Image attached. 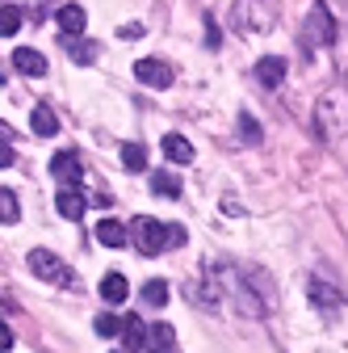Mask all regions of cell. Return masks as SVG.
<instances>
[{"mask_svg": "<svg viewBox=\"0 0 348 353\" xmlns=\"http://www.w3.org/2000/svg\"><path fill=\"white\" fill-rule=\"evenodd\" d=\"M273 21H277L273 0H235V9H231V26L243 34H265Z\"/></svg>", "mask_w": 348, "mask_h": 353, "instance_id": "1", "label": "cell"}, {"mask_svg": "<svg viewBox=\"0 0 348 353\" xmlns=\"http://www.w3.org/2000/svg\"><path fill=\"white\" fill-rule=\"evenodd\" d=\"M164 228H168V223H160V219H151V214H143V219H135V223H130V232H135V244H139L143 256H155V252L168 248Z\"/></svg>", "mask_w": 348, "mask_h": 353, "instance_id": "2", "label": "cell"}, {"mask_svg": "<svg viewBox=\"0 0 348 353\" xmlns=\"http://www.w3.org/2000/svg\"><path fill=\"white\" fill-rule=\"evenodd\" d=\"M30 270H34V278L55 282V286H67V282H72V270H67L55 252H47V248H34V252H30Z\"/></svg>", "mask_w": 348, "mask_h": 353, "instance_id": "3", "label": "cell"}, {"mask_svg": "<svg viewBox=\"0 0 348 353\" xmlns=\"http://www.w3.org/2000/svg\"><path fill=\"white\" fill-rule=\"evenodd\" d=\"M302 42H315V47H331V42H336V21H331V13H327L323 0H315V5H311V21H307Z\"/></svg>", "mask_w": 348, "mask_h": 353, "instance_id": "4", "label": "cell"}, {"mask_svg": "<svg viewBox=\"0 0 348 353\" xmlns=\"http://www.w3.org/2000/svg\"><path fill=\"white\" fill-rule=\"evenodd\" d=\"M135 76H139V84L168 88V84H172V63H164V59H139V63H135Z\"/></svg>", "mask_w": 348, "mask_h": 353, "instance_id": "5", "label": "cell"}, {"mask_svg": "<svg viewBox=\"0 0 348 353\" xmlns=\"http://www.w3.org/2000/svg\"><path fill=\"white\" fill-rule=\"evenodd\" d=\"M51 172H55V181H59V185H80L84 164H80L76 152H59V156L51 160Z\"/></svg>", "mask_w": 348, "mask_h": 353, "instance_id": "6", "label": "cell"}, {"mask_svg": "<svg viewBox=\"0 0 348 353\" xmlns=\"http://www.w3.org/2000/svg\"><path fill=\"white\" fill-rule=\"evenodd\" d=\"M84 206H89V198H84V190H80V185H63V190L55 194V210H59L63 219H72V223L84 214Z\"/></svg>", "mask_w": 348, "mask_h": 353, "instance_id": "7", "label": "cell"}, {"mask_svg": "<svg viewBox=\"0 0 348 353\" xmlns=\"http://www.w3.org/2000/svg\"><path fill=\"white\" fill-rule=\"evenodd\" d=\"M13 68L21 76H47V59H42L38 51H30V47H17L13 51Z\"/></svg>", "mask_w": 348, "mask_h": 353, "instance_id": "8", "label": "cell"}, {"mask_svg": "<svg viewBox=\"0 0 348 353\" xmlns=\"http://www.w3.org/2000/svg\"><path fill=\"white\" fill-rule=\"evenodd\" d=\"M118 332H122V353H130V349H139V345L147 341V324H143L139 316H126Z\"/></svg>", "mask_w": 348, "mask_h": 353, "instance_id": "9", "label": "cell"}, {"mask_svg": "<svg viewBox=\"0 0 348 353\" xmlns=\"http://www.w3.org/2000/svg\"><path fill=\"white\" fill-rule=\"evenodd\" d=\"M256 80L265 84V88H277V84L285 80V59H277V55L260 59V63H256Z\"/></svg>", "mask_w": 348, "mask_h": 353, "instance_id": "10", "label": "cell"}, {"mask_svg": "<svg viewBox=\"0 0 348 353\" xmlns=\"http://www.w3.org/2000/svg\"><path fill=\"white\" fill-rule=\"evenodd\" d=\"M126 294H130V286H126L122 274H105V278H101V299H105V307H122Z\"/></svg>", "mask_w": 348, "mask_h": 353, "instance_id": "11", "label": "cell"}, {"mask_svg": "<svg viewBox=\"0 0 348 353\" xmlns=\"http://www.w3.org/2000/svg\"><path fill=\"white\" fill-rule=\"evenodd\" d=\"M143 345H151V353H177V332H172V324H155L147 328Z\"/></svg>", "mask_w": 348, "mask_h": 353, "instance_id": "12", "label": "cell"}, {"mask_svg": "<svg viewBox=\"0 0 348 353\" xmlns=\"http://www.w3.org/2000/svg\"><path fill=\"white\" fill-rule=\"evenodd\" d=\"M30 126L38 130L42 139L59 135V118H55V110H51V105H34V114H30Z\"/></svg>", "mask_w": 348, "mask_h": 353, "instance_id": "13", "label": "cell"}, {"mask_svg": "<svg viewBox=\"0 0 348 353\" xmlns=\"http://www.w3.org/2000/svg\"><path fill=\"white\" fill-rule=\"evenodd\" d=\"M164 156L172 164H193V143L185 135H164Z\"/></svg>", "mask_w": 348, "mask_h": 353, "instance_id": "14", "label": "cell"}, {"mask_svg": "<svg viewBox=\"0 0 348 353\" xmlns=\"http://www.w3.org/2000/svg\"><path fill=\"white\" fill-rule=\"evenodd\" d=\"M97 240H101L105 248H122L130 236H126V228L118 223V219H101V223H97Z\"/></svg>", "mask_w": 348, "mask_h": 353, "instance_id": "15", "label": "cell"}, {"mask_svg": "<svg viewBox=\"0 0 348 353\" xmlns=\"http://www.w3.org/2000/svg\"><path fill=\"white\" fill-rule=\"evenodd\" d=\"M59 30H63L67 38H80V34H84V9H80V5H63V9H59Z\"/></svg>", "mask_w": 348, "mask_h": 353, "instance_id": "16", "label": "cell"}, {"mask_svg": "<svg viewBox=\"0 0 348 353\" xmlns=\"http://www.w3.org/2000/svg\"><path fill=\"white\" fill-rule=\"evenodd\" d=\"M151 190H155L160 198H177V194H181V176H177V172H155V176H151Z\"/></svg>", "mask_w": 348, "mask_h": 353, "instance_id": "17", "label": "cell"}, {"mask_svg": "<svg viewBox=\"0 0 348 353\" xmlns=\"http://www.w3.org/2000/svg\"><path fill=\"white\" fill-rule=\"evenodd\" d=\"M17 30H21V9L0 5V38H13Z\"/></svg>", "mask_w": 348, "mask_h": 353, "instance_id": "18", "label": "cell"}, {"mask_svg": "<svg viewBox=\"0 0 348 353\" xmlns=\"http://www.w3.org/2000/svg\"><path fill=\"white\" fill-rule=\"evenodd\" d=\"M17 219H21L17 194H13V190H0V223H17Z\"/></svg>", "mask_w": 348, "mask_h": 353, "instance_id": "19", "label": "cell"}, {"mask_svg": "<svg viewBox=\"0 0 348 353\" xmlns=\"http://www.w3.org/2000/svg\"><path fill=\"white\" fill-rule=\"evenodd\" d=\"M143 303H147V307H164V303H168V282H160V278L147 282V286H143Z\"/></svg>", "mask_w": 348, "mask_h": 353, "instance_id": "20", "label": "cell"}, {"mask_svg": "<svg viewBox=\"0 0 348 353\" xmlns=\"http://www.w3.org/2000/svg\"><path fill=\"white\" fill-rule=\"evenodd\" d=\"M122 164H126V168H135V172H139V168L147 164V152H143L139 143H126V148H122Z\"/></svg>", "mask_w": 348, "mask_h": 353, "instance_id": "21", "label": "cell"}, {"mask_svg": "<svg viewBox=\"0 0 348 353\" xmlns=\"http://www.w3.org/2000/svg\"><path fill=\"white\" fill-rule=\"evenodd\" d=\"M72 55H76V63H93V59L101 55V47H97V42H76Z\"/></svg>", "mask_w": 348, "mask_h": 353, "instance_id": "22", "label": "cell"}, {"mask_svg": "<svg viewBox=\"0 0 348 353\" xmlns=\"http://www.w3.org/2000/svg\"><path fill=\"white\" fill-rule=\"evenodd\" d=\"M118 328H122L118 316H97V332H101V336H118Z\"/></svg>", "mask_w": 348, "mask_h": 353, "instance_id": "23", "label": "cell"}, {"mask_svg": "<svg viewBox=\"0 0 348 353\" xmlns=\"http://www.w3.org/2000/svg\"><path fill=\"white\" fill-rule=\"evenodd\" d=\"M164 240H168L172 248H181V244H185L189 236H185V228H177V223H172V228H164Z\"/></svg>", "mask_w": 348, "mask_h": 353, "instance_id": "24", "label": "cell"}, {"mask_svg": "<svg viewBox=\"0 0 348 353\" xmlns=\"http://www.w3.org/2000/svg\"><path fill=\"white\" fill-rule=\"evenodd\" d=\"M239 126H243V135H248V143H260V126H256V118H239Z\"/></svg>", "mask_w": 348, "mask_h": 353, "instance_id": "25", "label": "cell"}, {"mask_svg": "<svg viewBox=\"0 0 348 353\" xmlns=\"http://www.w3.org/2000/svg\"><path fill=\"white\" fill-rule=\"evenodd\" d=\"M9 349H13V328L0 324V353H9Z\"/></svg>", "mask_w": 348, "mask_h": 353, "instance_id": "26", "label": "cell"}, {"mask_svg": "<svg viewBox=\"0 0 348 353\" xmlns=\"http://www.w3.org/2000/svg\"><path fill=\"white\" fill-rule=\"evenodd\" d=\"M13 160H17V152H13V148H9L5 139H0V168H9Z\"/></svg>", "mask_w": 348, "mask_h": 353, "instance_id": "27", "label": "cell"}, {"mask_svg": "<svg viewBox=\"0 0 348 353\" xmlns=\"http://www.w3.org/2000/svg\"><path fill=\"white\" fill-rule=\"evenodd\" d=\"M143 34H147L143 26H122V38H143Z\"/></svg>", "mask_w": 348, "mask_h": 353, "instance_id": "28", "label": "cell"}, {"mask_svg": "<svg viewBox=\"0 0 348 353\" xmlns=\"http://www.w3.org/2000/svg\"><path fill=\"white\" fill-rule=\"evenodd\" d=\"M206 42H210V47H219V30H214V21H206Z\"/></svg>", "mask_w": 348, "mask_h": 353, "instance_id": "29", "label": "cell"}, {"mask_svg": "<svg viewBox=\"0 0 348 353\" xmlns=\"http://www.w3.org/2000/svg\"><path fill=\"white\" fill-rule=\"evenodd\" d=\"M0 84H5V68H0Z\"/></svg>", "mask_w": 348, "mask_h": 353, "instance_id": "30", "label": "cell"}, {"mask_svg": "<svg viewBox=\"0 0 348 353\" xmlns=\"http://www.w3.org/2000/svg\"><path fill=\"white\" fill-rule=\"evenodd\" d=\"M0 130H5V126H0Z\"/></svg>", "mask_w": 348, "mask_h": 353, "instance_id": "31", "label": "cell"}, {"mask_svg": "<svg viewBox=\"0 0 348 353\" xmlns=\"http://www.w3.org/2000/svg\"><path fill=\"white\" fill-rule=\"evenodd\" d=\"M118 353H122V349H118Z\"/></svg>", "mask_w": 348, "mask_h": 353, "instance_id": "32", "label": "cell"}]
</instances>
